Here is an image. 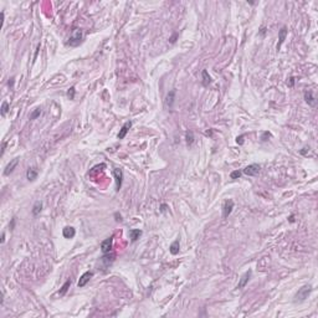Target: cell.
<instances>
[{
  "label": "cell",
  "mask_w": 318,
  "mask_h": 318,
  "mask_svg": "<svg viewBox=\"0 0 318 318\" xmlns=\"http://www.w3.org/2000/svg\"><path fill=\"white\" fill-rule=\"evenodd\" d=\"M312 292V286L311 285H306V286H303V287H301V288L298 290V292L296 293V296H294V300H293V302L294 303H300V302H303L307 297L310 296V293Z\"/></svg>",
  "instance_id": "obj_1"
},
{
  "label": "cell",
  "mask_w": 318,
  "mask_h": 318,
  "mask_svg": "<svg viewBox=\"0 0 318 318\" xmlns=\"http://www.w3.org/2000/svg\"><path fill=\"white\" fill-rule=\"evenodd\" d=\"M82 39H83V33H82L81 29H75L72 34H71L68 41H67V45L72 46V47H76L78 46L81 43H82Z\"/></svg>",
  "instance_id": "obj_2"
},
{
  "label": "cell",
  "mask_w": 318,
  "mask_h": 318,
  "mask_svg": "<svg viewBox=\"0 0 318 318\" xmlns=\"http://www.w3.org/2000/svg\"><path fill=\"white\" fill-rule=\"evenodd\" d=\"M260 169H261V167L259 165V164H250V165H247L242 170V173L245 174V175H247V177H255V175H257V174L260 173Z\"/></svg>",
  "instance_id": "obj_3"
},
{
  "label": "cell",
  "mask_w": 318,
  "mask_h": 318,
  "mask_svg": "<svg viewBox=\"0 0 318 318\" xmlns=\"http://www.w3.org/2000/svg\"><path fill=\"white\" fill-rule=\"evenodd\" d=\"M112 249H113V236H111V238L102 241L101 250H102V252H103V255L105 253H109L112 251Z\"/></svg>",
  "instance_id": "obj_4"
},
{
  "label": "cell",
  "mask_w": 318,
  "mask_h": 318,
  "mask_svg": "<svg viewBox=\"0 0 318 318\" xmlns=\"http://www.w3.org/2000/svg\"><path fill=\"white\" fill-rule=\"evenodd\" d=\"M232 209H234V200L229 199V200L225 201V203H224V206H222V218H224V219H226V218L229 216V215L231 214Z\"/></svg>",
  "instance_id": "obj_5"
},
{
  "label": "cell",
  "mask_w": 318,
  "mask_h": 318,
  "mask_svg": "<svg viewBox=\"0 0 318 318\" xmlns=\"http://www.w3.org/2000/svg\"><path fill=\"white\" fill-rule=\"evenodd\" d=\"M113 175L116 178V190L119 191L121 188H122V181H123V172H122V169L116 168L113 170Z\"/></svg>",
  "instance_id": "obj_6"
},
{
  "label": "cell",
  "mask_w": 318,
  "mask_h": 318,
  "mask_svg": "<svg viewBox=\"0 0 318 318\" xmlns=\"http://www.w3.org/2000/svg\"><path fill=\"white\" fill-rule=\"evenodd\" d=\"M92 276H93V272H92V271H87V272H85V273L80 277V280H78V282H77V286H78V287H85V286L87 285V282L91 280Z\"/></svg>",
  "instance_id": "obj_7"
},
{
  "label": "cell",
  "mask_w": 318,
  "mask_h": 318,
  "mask_svg": "<svg viewBox=\"0 0 318 318\" xmlns=\"http://www.w3.org/2000/svg\"><path fill=\"white\" fill-rule=\"evenodd\" d=\"M17 164H19V158H14V159L6 165V168H5V170H4V175H10V174H11V173L14 172V169L16 168Z\"/></svg>",
  "instance_id": "obj_8"
},
{
  "label": "cell",
  "mask_w": 318,
  "mask_h": 318,
  "mask_svg": "<svg viewBox=\"0 0 318 318\" xmlns=\"http://www.w3.org/2000/svg\"><path fill=\"white\" fill-rule=\"evenodd\" d=\"M304 101L311 107H316V105H317V101H316V98L313 96V92L312 91H306L304 92Z\"/></svg>",
  "instance_id": "obj_9"
},
{
  "label": "cell",
  "mask_w": 318,
  "mask_h": 318,
  "mask_svg": "<svg viewBox=\"0 0 318 318\" xmlns=\"http://www.w3.org/2000/svg\"><path fill=\"white\" fill-rule=\"evenodd\" d=\"M251 275H252V271L249 270V271H246V272L241 276V280H240V282H239V285H238V288H244V287L246 286V283L249 282V280H250V277H251Z\"/></svg>",
  "instance_id": "obj_10"
},
{
  "label": "cell",
  "mask_w": 318,
  "mask_h": 318,
  "mask_svg": "<svg viewBox=\"0 0 318 318\" xmlns=\"http://www.w3.org/2000/svg\"><path fill=\"white\" fill-rule=\"evenodd\" d=\"M132 127V122L131 121H128V122H126L124 124H123V127L121 128V131H119V133H118V139H123L126 136H127V133H128V131H129V128Z\"/></svg>",
  "instance_id": "obj_11"
},
{
  "label": "cell",
  "mask_w": 318,
  "mask_h": 318,
  "mask_svg": "<svg viewBox=\"0 0 318 318\" xmlns=\"http://www.w3.org/2000/svg\"><path fill=\"white\" fill-rule=\"evenodd\" d=\"M62 235H64L65 239H74L75 235H76V230L72 226H66L62 230Z\"/></svg>",
  "instance_id": "obj_12"
},
{
  "label": "cell",
  "mask_w": 318,
  "mask_h": 318,
  "mask_svg": "<svg viewBox=\"0 0 318 318\" xmlns=\"http://www.w3.org/2000/svg\"><path fill=\"white\" fill-rule=\"evenodd\" d=\"M286 36H287V27L283 26V27H281L280 33H279V44H277V50H280V47L282 46V44H283V41H285Z\"/></svg>",
  "instance_id": "obj_13"
},
{
  "label": "cell",
  "mask_w": 318,
  "mask_h": 318,
  "mask_svg": "<svg viewBox=\"0 0 318 318\" xmlns=\"http://www.w3.org/2000/svg\"><path fill=\"white\" fill-rule=\"evenodd\" d=\"M174 99H175V90H172L167 95V98H165V103H167V106L169 108H173Z\"/></svg>",
  "instance_id": "obj_14"
},
{
  "label": "cell",
  "mask_w": 318,
  "mask_h": 318,
  "mask_svg": "<svg viewBox=\"0 0 318 318\" xmlns=\"http://www.w3.org/2000/svg\"><path fill=\"white\" fill-rule=\"evenodd\" d=\"M142 230H139V229H133V230H131L129 231V236H131V240H132V242H136L140 236H142Z\"/></svg>",
  "instance_id": "obj_15"
},
{
  "label": "cell",
  "mask_w": 318,
  "mask_h": 318,
  "mask_svg": "<svg viewBox=\"0 0 318 318\" xmlns=\"http://www.w3.org/2000/svg\"><path fill=\"white\" fill-rule=\"evenodd\" d=\"M26 178L29 181H34L37 178V170L35 168H29L26 172Z\"/></svg>",
  "instance_id": "obj_16"
},
{
  "label": "cell",
  "mask_w": 318,
  "mask_h": 318,
  "mask_svg": "<svg viewBox=\"0 0 318 318\" xmlns=\"http://www.w3.org/2000/svg\"><path fill=\"white\" fill-rule=\"evenodd\" d=\"M179 250H180V242H179V239H177L175 241H174V242L170 245L169 251H170L172 255H178V253H179Z\"/></svg>",
  "instance_id": "obj_17"
},
{
  "label": "cell",
  "mask_w": 318,
  "mask_h": 318,
  "mask_svg": "<svg viewBox=\"0 0 318 318\" xmlns=\"http://www.w3.org/2000/svg\"><path fill=\"white\" fill-rule=\"evenodd\" d=\"M201 76H203V85H204V86H209V85H210V82H211V77L209 76L208 71H206V70H203Z\"/></svg>",
  "instance_id": "obj_18"
},
{
  "label": "cell",
  "mask_w": 318,
  "mask_h": 318,
  "mask_svg": "<svg viewBox=\"0 0 318 318\" xmlns=\"http://www.w3.org/2000/svg\"><path fill=\"white\" fill-rule=\"evenodd\" d=\"M41 210H43V203L36 201L35 205H34V208H33V215H34V216H37V215L41 213Z\"/></svg>",
  "instance_id": "obj_19"
},
{
  "label": "cell",
  "mask_w": 318,
  "mask_h": 318,
  "mask_svg": "<svg viewBox=\"0 0 318 318\" xmlns=\"http://www.w3.org/2000/svg\"><path fill=\"white\" fill-rule=\"evenodd\" d=\"M102 261L105 262V265H106V266H108V265H111L112 262L115 261V255L105 253V256H103V257H102Z\"/></svg>",
  "instance_id": "obj_20"
},
{
  "label": "cell",
  "mask_w": 318,
  "mask_h": 318,
  "mask_svg": "<svg viewBox=\"0 0 318 318\" xmlns=\"http://www.w3.org/2000/svg\"><path fill=\"white\" fill-rule=\"evenodd\" d=\"M9 112V103L6 101L3 102V105H2V111H0V113H2V116H6V113Z\"/></svg>",
  "instance_id": "obj_21"
},
{
  "label": "cell",
  "mask_w": 318,
  "mask_h": 318,
  "mask_svg": "<svg viewBox=\"0 0 318 318\" xmlns=\"http://www.w3.org/2000/svg\"><path fill=\"white\" fill-rule=\"evenodd\" d=\"M70 285H71V280H67V281L65 282V285L62 286V288H61V291H60V294H65V293H66V291L68 290Z\"/></svg>",
  "instance_id": "obj_22"
},
{
  "label": "cell",
  "mask_w": 318,
  "mask_h": 318,
  "mask_svg": "<svg viewBox=\"0 0 318 318\" xmlns=\"http://www.w3.org/2000/svg\"><path fill=\"white\" fill-rule=\"evenodd\" d=\"M193 142H194V134H193L191 131H189V132H187V143L190 146V144H193Z\"/></svg>",
  "instance_id": "obj_23"
},
{
  "label": "cell",
  "mask_w": 318,
  "mask_h": 318,
  "mask_svg": "<svg viewBox=\"0 0 318 318\" xmlns=\"http://www.w3.org/2000/svg\"><path fill=\"white\" fill-rule=\"evenodd\" d=\"M41 115V108H36L31 115H30V119H36L39 116Z\"/></svg>",
  "instance_id": "obj_24"
},
{
  "label": "cell",
  "mask_w": 318,
  "mask_h": 318,
  "mask_svg": "<svg viewBox=\"0 0 318 318\" xmlns=\"http://www.w3.org/2000/svg\"><path fill=\"white\" fill-rule=\"evenodd\" d=\"M75 93H76V90H75V87L72 86L71 87L68 91H67V96H68V98L70 99H74L75 98Z\"/></svg>",
  "instance_id": "obj_25"
},
{
  "label": "cell",
  "mask_w": 318,
  "mask_h": 318,
  "mask_svg": "<svg viewBox=\"0 0 318 318\" xmlns=\"http://www.w3.org/2000/svg\"><path fill=\"white\" fill-rule=\"evenodd\" d=\"M241 174H242V172H240V170H235V172H232V173L230 174V178H231V179H239V178L241 177Z\"/></svg>",
  "instance_id": "obj_26"
},
{
  "label": "cell",
  "mask_w": 318,
  "mask_h": 318,
  "mask_svg": "<svg viewBox=\"0 0 318 318\" xmlns=\"http://www.w3.org/2000/svg\"><path fill=\"white\" fill-rule=\"evenodd\" d=\"M270 137H271V133L267 132V131H265V132L262 133V136H261V140H262V142H266V140H269Z\"/></svg>",
  "instance_id": "obj_27"
},
{
  "label": "cell",
  "mask_w": 318,
  "mask_h": 318,
  "mask_svg": "<svg viewBox=\"0 0 318 318\" xmlns=\"http://www.w3.org/2000/svg\"><path fill=\"white\" fill-rule=\"evenodd\" d=\"M287 85H288L290 87H293V85H294V77H290V80L287 81Z\"/></svg>",
  "instance_id": "obj_28"
},
{
  "label": "cell",
  "mask_w": 318,
  "mask_h": 318,
  "mask_svg": "<svg viewBox=\"0 0 318 318\" xmlns=\"http://www.w3.org/2000/svg\"><path fill=\"white\" fill-rule=\"evenodd\" d=\"M15 222H16V218H13V219H11V222H10V230H14V228H15Z\"/></svg>",
  "instance_id": "obj_29"
},
{
  "label": "cell",
  "mask_w": 318,
  "mask_h": 318,
  "mask_svg": "<svg viewBox=\"0 0 318 318\" xmlns=\"http://www.w3.org/2000/svg\"><path fill=\"white\" fill-rule=\"evenodd\" d=\"M244 138H245V136H244V134H241L240 137H238V138H236V142L239 143V144H242V143H244Z\"/></svg>",
  "instance_id": "obj_30"
},
{
  "label": "cell",
  "mask_w": 318,
  "mask_h": 318,
  "mask_svg": "<svg viewBox=\"0 0 318 318\" xmlns=\"http://www.w3.org/2000/svg\"><path fill=\"white\" fill-rule=\"evenodd\" d=\"M115 216H116V221H121V222L123 221V219H122V215H121V214L116 213V214H115Z\"/></svg>",
  "instance_id": "obj_31"
},
{
  "label": "cell",
  "mask_w": 318,
  "mask_h": 318,
  "mask_svg": "<svg viewBox=\"0 0 318 318\" xmlns=\"http://www.w3.org/2000/svg\"><path fill=\"white\" fill-rule=\"evenodd\" d=\"M167 208H168V205H167V204H162V205H160V211L164 213V211L167 210Z\"/></svg>",
  "instance_id": "obj_32"
},
{
  "label": "cell",
  "mask_w": 318,
  "mask_h": 318,
  "mask_svg": "<svg viewBox=\"0 0 318 318\" xmlns=\"http://www.w3.org/2000/svg\"><path fill=\"white\" fill-rule=\"evenodd\" d=\"M14 81H15V78H14V77H11V78L9 80V82H8V85H9L10 87H11V86L14 85Z\"/></svg>",
  "instance_id": "obj_33"
},
{
  "label": "cell",
  "mask_w": 318,
  "mask_h": 318,
  "mask_svg": "<svg viewBox=\"0 0 318 318\" xmlns=\"http://www.w3.org/2000/svg\"><path fill=\"white\" fill-rule=\"evenodd\" d=\"M5 147H6V143L4 142V143H3V148H2V156L4 154V152H5Z\"/></svg>",
  "instance_id": "obj_34"
},
{
  "label": "cell",
  "mask_w": 318,
  "mask_h": 318,
  "mask_svg": "<svg viewBox=\"0 0 318 318\" xmlns=\"http://www.w3.org/2000/svg\"><path fill=\"white\" fill-rule=\"evenodd\" d=\"M4 241H5V234L3 232L2 234V244H4Z\"/></svg>",
  "instance_id": "obj_35"
},
{
  "label": "cell",
  "mask_w": 318,
  "mask_h": 318,
  "mask_svg": "<svg viewBox=\"0 0 318 318\" xmlns=\"http://www.w3.org/2000/svg\"><path fill=\"white\" fill-rule=\"evenodd\" d=\"M290 221H291V222H293V221H294V218H293V215H291V216H290Z\"/></svg>",
  "instance_id": "obj_36"
}]
</instances>
